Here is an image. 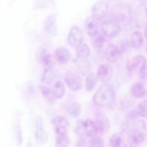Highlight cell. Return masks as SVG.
Masks as SVG:
<instances>
[{"label":"cell","instance_id":"obj_1","mask_svg":"<svg viewBox=\"0 0 147 147\" xmlns=\"http://www.w3.org/2000/svg\"><path fill=\"white\" fill-rule=\"evenodd\" d=\"M93 101L98 106L107 107L110 109L115 108L116 98L113 86L107 83L102 85L93 96Z\"/></svg>","mask_w":147,"mask_h":147},{"label":"cell","instance_id":"obj_2","mask_svg":"<svg viewBox=\"0 0 147 147\" xmlns=\"http://www.w3.org/2000/svg\"><path fill=\"white\" fill-rule=\"evenodd\" d=\"M110 17L116 21L121 26H128L133 20L132 8L128 3H117L111 9Z\"/></svg>","mask_w":147,"mask_h":147},{"label":"cell","instance_id":"obj_3","mask_svg":"<svg viewBox=\"0 0 147 147\" xmlns=\"http://www.w3.org/2000/svg\"><path fill=\"white\" fill-rule=\"evenodd\" d=\"M147 60L142 55H138L133 58L127 65V70L129 73L132 74L137 72L141 78L143 79L146 73Z\"/></svg>","mask_w":147,"mask_h":147},{"label":"cell","instance_id":"obj_4","mask_svg":"<svg viewBox=\"0 0 147 147\" xmlns=\"http://www.w3.org/2000/svg\"><path fill=\"white\" fill-rule=\"evenodd\" d=\"M121 28L120 24L110 16L104 20L102 24L103 33L109 38L116 37L120 33Z\"/></svg>","mask_w":147,"mask_h":147},{"label":"cell","instance_id":"obj_5","mask_svg":"<svg viewBox=\"0 0 147 147\" xmlns=\"http://www.w3.org/2000/svg\"><path fill=\"white\" fill-rule=\"evenodd\" d=\"M54 131L57 136H65L69 128L70 123L65 117L57 115L53 120Z\"/></svg>","mask_w":147,"mask_h":147},{"label":"cell","instance_id":"obj_6","mask_svg":"<svg viewBox=\"0 0 147 147\" xmlns=\"http://www.w3.org/2000/svg\"><path fill=\"white\" fill-rule=\"evenodd\" d=\"M134 18L137 27L142 28L147 25V6L145 3H140L136 7Z\"/></svg>","mask_w":147,"mask_h":147},{"label":"cell","instance_id":"obj_7","mask_svg":"<svg viewBox=\"0 0 147 147\" xmlns=\"http://www.w3.org/2000/svg\"><path fill=\"white\" fill-rule=\"evenodd\" d=\"M84 36L81 29L77 26H73L70 30L67 38L70 45L72 47H78L82 44Z\"/></svg>","mask_w":147,"mask_h":147},{"label":"cell","instance_id":"obj_8","mask_svg":"<svg viewBox=\"0 0 147 147\" xmlns=\"http://www.w3.org/2000/svg\"><path fill=\"white\" fill-rule=\"evenodd\" d=\"M109 9V4L106 1H97L92 6V14L96 20H101L104 18Z\"/></svg>","mask_w":147,"mask_h":147},{"label":"cell","instance_id":"obj_9","mask_svg":"<svg viewBox=\"0 0 147 147\" xmlns=\"http://www.w3.org/2000/svg\"><path fill=\"white\" fill-rule=\"evenodd\" d=\"M65 82L68 87L74 91L79 90L82 86L80 78L75 73L68 71L65 76Z\"/></svg>","mask_w":147,"mask_h":147},{"label":"cell","instance_id":"obj_10","mask_svg":"<svg viewBox=\"0 0 147 147\" xmlns=\"http://www.w3.org/2000/svg\"><path fill=\"white\" fill-rule=\"evenodd\" d=\"M113 70L112 67L109 64H102L98 69L97 76L100 81L103 83L109 82L112 77Z\"/></svg>","mask_w":147,"mask_h":147},{"label":"cell","instance_id":"obj_11","mask_svg":"<svg viewBox=\"0 0 147 147\" xmlns=\"http://www.w3.org/2000/svg\"><path fill=\"white\" fill-rule=\"evenodd\" d=\"M54 55L57 62L61 64H66L69 61L71 58L70 51L65 47H57L54 52Z\"/></svg>","mask_w":147,"mask_h":147},{"label":"cell","instance_id":"obj_12","mask_svg":"<svg viewBox=\"0 0 147 147\" xmlns=\"http://www.w3.org/2000/svg\"><path fill=\"white\" fill-rule=\"evenodd\" d=\"M35 137L38 142L44 144L47 142L48 135L44 128V123L41 118L37 119L35 124Z\"/></svg>","mask_w":147,"mask_h":147},{"label":"cell","instance_id":"obj_13","mask_svg":"<svg viewBox=\"0 0 147 147\" xmlns=\"http://www.w3.org/2000/svg\"><path fill=\"white\" fill-rule=\"evenodd\" d=\"M57 19L56 13H52L49 15L45 22V29L46 32L53 36L57 35Z\"/></svg>","mask_w":147,"mask_h":147},{"label":"cell","instance_id":"obj_14","mask_svg":"<svg viewBox=\"0 0 147 147\" xmlns=\"http://www.w3.org/2000/svg\"><path fill=\"white\" fill-rule=\"evenodd\" d=\"M121 54L119 47L115 44H109L105 49V57L107 60L110 63L116 62Z\"/></svg>","mask_w":147,"mask_h":147},{"label":"cell","instance_id":"obj_15","mask_svg":"<svg viewBox=\"0 0 147 147\" xmlns=\"http://www.w3.org/2000/svg\"><path fill=\"white\" fill-rule=\"evenodd\" d=\"M37 60L40 64L46 68L53 66V61L51 54L45 48L39 50L37 55Z\"/></svg>","mask_w":147,"mask_h":147},{"label":"cell","instance_id":"obj_16","mask_svg":"<svg viewBox=\"0 0 147 147\" xmlns=\"http://www.w3.org/2000/svg\"><path fill=\"white\" fill-rule=\"evenodd\" d=\"M58 73L57 70L52 67L46 68L41 75L42 82L47 85L51 84L57 79Z\"/></svg>","mask_w":147,"mask_h":147},{"label":"cell","instance_id":"obj_17","mask_svg":"<svg viewBox=\"0 0 147 147\" xmlns=\"http://www.w3.org/2000/svg\"><path fill=\"white\" fill-rule=\"evenodd\" d=\"M95 123L97 127L99 133H105L109 130L110 128V122L108 118L102 114L98 113L96 115Z\"/></svg>","mask_w":147,"mask_h":147},{"label":"cell","instance_id":"obj_18","mask_svg":"<svg viewBox=\"0 0 147 147\" xmlns=\"http://www.w3.org/2000/svg\"><path fill=\"white\" fill-rule=\"evenodd\" d=\"M85 27L89 35L93 36L98 33V25L96 20L93 16H88L85 22Z\"/></svg>","mask_w":147,"mask_h":147},{"label":"cell","instance_id":"obj_19","mask_svg":"<svg viewBox=\"0 0 147 147\" xmlns=\"http://www.w3.org/2000/svg\"><path fill=\"white\" fill-rule=\"evenodd\" d=\"M84 133L88 137H96L99 133L95 122L91 119H87L84 121Z\"/></svg>","mask_w":147,"mask_h":147},{"label":"cell","instance_id":"obj_20","mask_svg":"<svg viewBox=\"0 0 147 147\" xmlns=\"http://www.w3.org/2000/svg\"><path fill=\"white\" fill-rule=\"evenodd\" d=\"M146 92L145 86L141 82L135 83L131 87V95L135 98H144Z\"/></svg>","mask_w":147,"mask_h":147},{"label":"cell","instance_id":"obj_21","mask_svg":"<svg viewBox=\"0 0 147 147\" xmlns=\"http://www.w3.org/2000/svg\"><path fill=\"white\" fill-rule=\"evenodd\" d=\"M143 36L140 31L133 32L130 36V42L132 47L136 49H139L142 47L143 44Z\"/></svg>","mask_w":147,"mask_h":147},{"label":"cell","instance_id":"obj_22","mask_svg":"<svg viewBox=\"0 0 147 147\" xmlns=\"http://www.w3.org/2000/svg\"><path fill=\"white\" fill-rule=\"evenodd\" d=\"M77 68L82 75H86L90 71L91 65L87 59L78 58L76 61Z\"/></svg>","mask_w":147,"mask_h":147},{"label":"cell","instance_id":"obj_23","mask_svg":"<svg viewBox=\"0 0 147 147\" xmlns=\"http://www.w3.org/2000/svg\"><path fill=\"white\" fill-rule=\"evenodd\" d=\"M52 91L55 98H62L65 94V89L64 85L61 81H57L54 84Z\"/></svg>","mask_w":147,"mask_h":147},{"label":"cell","instance_id":"obj_24","mask_svg":"<svg viewBox=\"0 0 147 147\" xmlns=\"http://www.w3.org/2000/svg\"><path fill=\"white\" fill-rule=\"evenodd\" d=\"M67 110L72 117L77 118L79 117L82 113V107L79 103L74 102L68 105Z\"/></svg>","mask_w":147,"mask_h":147},{"label":"cell","instance_id":"obj_25","mask_svg":"<svg viewBox=\"0 0 147 147\" xmlns=\"http://www.w3.org/2000/svg\"><path fill=\"white\" fill-rule=\"evenodd\" d=\"M90 53V50L88 45L82 44L78 47L77 51L78 58L86 59Z\"/></svg>","mask_w":147,"mask_h":147},{"label":"cell","instance_id":"obj_26","mask_svg":"<svg viewBox=\"0 0 147 147\" xmlns=\"http://www.w3.org/2000/svg\"><path fill=\"white\" fill-rule=\"evenodd\" d=\"M97 80L96 76L93 74L88 75L85 80V86L86 90L88 91H92L96 85Z\"/></svg>","mask_w":147,"mask_h":147},{"label":"cell","instance_id":"obj_27","mask_svg":"<svg viewBox=\"0 0 147 147\" xmlns=\"http://www.w3.org/2000/svg\"><path fill=\"white\" fill-rule=\"evenodd\" d=\"M105 39L103 35L98 33L92 36V43L93 47L96 49L102 48L104 43Z\"/></svg>","mask_w":147,"mask_h":147},{"label":"cell","instance_id":"obj_28","mask_svg":"<svg viewBox=\"0 0 147 147\" xmlns=\"http://www.w3.org/2000/svg\"><path fill=\"white\" fill-rule=\"evenodd\" d=\"M134 110L139 117H146L147 116V102L144 101L140 103Z\"/></svg>","mask_w":147,"mask_h":147},{"label":"cell","instance_id":"obj_29","mask_svg":"<svg viewBox=\"0 0 147 147\" xmlns=\"http://www.w3.org/2000/svg\"><path fill=\"white\" fill-rule=\"evenodd\" d=\"M41 93L44 97L50 101L53 102L55 100V97L53 95L52 90L45 85H42L40 87Z\"/></svg>","mask_w":147,"mask_h":147},{"label":"cell","instance_id":"obj_30","mask_svg":"<svg viewBox=\"0 0 147 147\" xmlns=\"http://www.w3.org/2000/svg\"><path fill=\"white\" fill-rule=\"evenodd\" d=\"M69 142V140L67 135L57 136L55 142V147H68Z\"/></svg>","mask_w":147,"mask_h":147},{"label":"cell","instance_id":"obj_31","mask_svg":"<svg viewBox=\"0 0 147 147\" xmlns=\"http://www.w3.org/2000/svg\"><path fill=\"white\" fill-rule=\"evenodd\" d=\"M110 142L113 147H121L123 142L122 136L119 133H115L111 137Z\"/></svg>","mask_w":147,"mask_h":147},{"label":"cell","instance_id":"obj_32","mask_svg":"<svg viewBox=\"0 0 147 147\" xmlns=\"http://www.w3.org/2000/svg\"><path fill=\"white\" fill-rule=\"evenodd\" d=\"M15 134L16 139L18 145H21L22 142V133L20 122H17L15 126Z\"/></svg>","mask_w":147,"mask_h":147},{"label":"cell","instance_id":"obj_33","mask_svg":"<svg viewBox=\"0 0 147 147\" xmlns=\"http://www.w3.org/2000/svg\"><path fill=\"white\" fill-rule=\"evenodd\" d=\"M118 47L120 49L121 53L122 54L125 53L129 51L133 47L131 45L130 41L124 40L121 41L120 43V46Z\"/></svg>","mask_w":147,"mask_h":147},{"label":"cell","instance_id":"obj_34","mask_svg":"<svg viewBox=\"0 0 147 147\" xmlns=\"http://www.w3.org/2000/svg\"><path fill=\"white\" fill-rule=\"evenodd\" d=\"M104 142L103 140L99 137H93L90 141V147H104Z\"/></svg>","mask_w":147,"mask_h":147},{"label":"cell","instance_id":"obj_35","mask_svg":"<svg viewBox=\"0 0 147 147\" xmlns=\"http://www.w3.org/2000/svg\"><path fill=\"white\" fill-rule=\"evenodd\" d=\"M75 132L78 135H82L84 133V121L82 120H79L77 122V125L75 127Z\"/></svg>","mask_w":147,"mask_h":147},{"label":"cell","instance_id":"obj_36","mask_svg":"<svg viewBox=\"0 0 147 147\" xmlns=\"http://www.w3.org/2000/svg\"><path fill=\"white\" fill-rule=\"evenodd\" d=\"M132 103V102L130 100H127V101L126 100L123 102V103L121 105L123 109H127L130 108L131 106L133 105V104Z\"/></svg>","mask_w":147,"mask_h":147},{"label":"cell","instance_id":"obj_37","mask_svg":"<svg viewBox=\"0 0 147 147\" xmlns=\"http://www.w3.org/2000/svg\"><path fill=\"white\" fill-rule=\"evenodd\" d=\"M85 142L82 138H80L77 143V147H85Z\"/></svg>","mask_w":147,"mask_h":147},{"label":"cell","instance_id":"obj_38","mask_svg":"<svg viewBox=\"0 0 147 147\" xmlns=\"http://www.w3.org/2000/svg\"><path fill=\"white\" fill-rule=\"evenodd\" d=\"M144 34H145V37H146L147 39V26L146 27V28H145V31H144Z\"/></svg>","mask_w":147,"mask_h":147},{"label":"cell","instance_id":"obj_39","mask_svg":"<svg viewBox=\"0 0 147 147\" xmlns=\"http://www.w3.org/2000/svg\"><path fill=\"white\" fill-rule=\"evenodd\" d=\"M128 147H136V146H129Z\"/></svg>","mask_w":147,"mask_h":147},{"label":"cell","instance_id":"obj_40","mask_svg":"<svg viewBox=\"0 0 147 147\" xmlns=\"http://www.w3.org/2000/svg\"><path fill=\"white\" fill-rule=\"evenodd\" d=\"M146 51H147V45L146 46Z\"/></svg>","mask_w":147,"mask_h":147}]
</instances>
